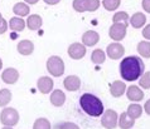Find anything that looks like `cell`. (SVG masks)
<instances>
[{
  "label": "cell",
  "mask_w": 150,
  "mask_h": 129,
  "mask_svg": "<svg viewBox=\"0 0 150 129\" xmlns=\"http://www.w3.org/2000/svg\"><path fill=\"white\" fill-rule=\"evenodd\" d=\"M145 72V64L140 56L130 55L124 58L120 63V75L126 82L137 80Z\"/></svg>",
  "instance_id": "cell-1"
},
{
  "label": "cell",
  "mask_w": 150,
  "mask_h": 129,
  "mask_svg": "<svg viewBox=\"0 0 150 129\" xmlns=\"http://www.w3.org/2000/svg\"><path fill=\"white\" fill-rule=\"evenodd\" d=\"M80 105L86 114H88L90 116H95V118L101 116L102 113L105 112V109H103V103L101 102V99L91 93H85L81 95Z\"/></svg>",
  "instance_id": "cell-2"
},
{
  "label": "cell",
  "mask_w": 150,
  "mask_h": 129,
  "mask_svg": "<svg viewBox=\"0 0 150 129\" xmlns=\"http://www.w3.org/2000/svg\"><path fill=\"white\" fill-rule=\"evenodd\" d=\"M45 66H47V72L51 74L52 77L58 78V77H61L64 74V61L58 55L49 56Z\"/></svg>",
  "instance_id": "cell-3"
},
{
  "label": "cell",
  "mask_w": 150,
  "mask_h": 129,
  "mask_svg": "<svg viewBox=\"0 0 150 129\" xmlns=\"http://www.w3.org/2000/svg\"><path fill=\"white\" fill-rule=\"evenodd\" d=\"M0 122L6 127H14L19 122V113L14 108L5 107L0 113Z\"/></svg>",
  "instance_id": "cell-4"
},
{
  "label": "cell",
  "mask_w": 150,
  "mask_h": 129,
  "mask_svg": "<svg viewBox=\"0 0 150 129\" xmlns=\"http://www.w3.org/2000/svg\"><path fill=\"white\" fill-rule=\"evenodd\" d=\"M117 120H119V114L116 113L114 109H107L102 113L101 124H102L103 128L115 129L116 127H117Z\"/></svg>",
  "instance_id": "cell-5"
},
{
  "label": "cell",
  "mask_w": 150,
  "mask_h": 129,
  "mask_svg": "<svg viewBox=\"0 0 150 129\" xmlns=\"http://www.w3.org/2000/svg\"><path fill=\"white\" fill-rule=\"evenodd\" d=\"M127 31V24L125 23H114L109 29V35L112 40L121 41L126 36Z\"/></svg>",
  "instance_id": "cell-6"
},
{
  "label": "cell",
  "mask_w": 150,
  "mask_h": 129,
  "mask_svg": "<svg viewBox=\"0 0 150 129\" xmlns=\"http://www.w3.org/2000/svg\"><path fill=\"white\" fill-rule=\"evenodd\" d=\"M124 54H125V48L119 41H114V43L107 45V48H106V55L109 56L111 60L121 59L124 56Z\"/></svg>",
  "instance_id": "cell-7"
},
{
  "label": "cell",
  "mask_w": 150,
  "mask_h": 129,
  "mask_svg": "<svg viewBox=\"0 0 150 129\" xmlns=\"http://www.w3.org/2000/svg\"><path fill=\"white\" fill-rule=\"evenodd\" d=\"M67 53L71 59L80 60L86 55V47L82 43H73L68 47Z\"/></svg>",
  "instance_id": "cell-8"
},
{
  "label": "cell",
  "mask_w": 150,
  "mask_h": 129,
  "mask_svg": "<svg viewBox=\"0 0 150 129\" xmlns=\"http://www.w3.org/2000/svg\"><path fill=\"white\" fill-rule=\"evenodd\" d=\"M54 82L51 77H40L37 82V88L42 94H49L53 90Z\"/></svg>",
  "instance_id": "cell-9"
},
{
  "label": "cell",
  "mask_w": 150,
  "mask_h": 129,
  "mask_svg": "<svg viewBox=\"0 0 150 129\" xmlns=\"http://www.w3.org/2000/svg\"><path fill=\"white\" fill-rule=\"evenodd\" d=\"M125 93H126V97L129 100L134 103H137L144 99V90H141V88L137 85H130L129 88H126Z\"/></svg>",
  "instance_id": "cell-10"
},
{
  "label": "cell",
  "mask_w": 150,
  "mask_h": 129,
  "mask_svg": "<svg viewBox=\"0 0 150 129\" xmlns=\"http://www.w3.org/2000/svg\"><path fill=\"white\" fill-rule=\"evenodd\" d=\"M1 79L5 84H15L19 79V72L15 68H6L1 73Z\"/></svg>",
  "instance_id": "cell-11"
},
{
  "label": "cell",
  "mask_w": 150,
  "mask_h": 129,
  "mask_svg": "<svg viewBox=\"0 0 150 129\" xmlns=\"http://www.w3.org/2000/svg\"><path fill=\"white\" fill-rule=\"evenodd\" d=\"M100 41V35L97 31L95 30H88L86 33H83L82 35V44L85 47H95Z\"/></svg>",
  "instance_id": "cell-12"
},
{
  "label": "cell",
  "mask_w": 150,
  "mask_h": 129,
  "mask_svg": "<svg viewBox=\"0 0 150 129\" xmlns=\"http://www.w3.org/2000/svg\"><path fill=\"white\" fill-rule=\"evenodd\" d=\"M126 84H125V82H121V80H115L111 83L110 85V94L112 95L114 98H120L122 97L125 94V91H126Z\"/></svg>",
  "instance_id": "cell-13"
},
{
  "label": "cell",
  "mask_w": 150,
  "mask_h": 129,
  "mask_svg": "<svg viewBox=\"0 0 150 129\" xmlns=\"http://www.w3.org/2000/svg\"><path fill=\"white\" fill-rule=\"evenodd\" d=\"M63 85L66 90L68 91H77L81 88V79L77 75H68L63 80Z\"/></svg>",
  "instance_id": "cell-14"
},
{
  "label": "cell",
  "mask_w": 150,
  "mask_h": 129,
  "mask_svg": "<svg viewBox=\"0 0 150 129\" xmlns=\"http://www.w3.org/2000/svg\"><path fill=\"white\" fill-rule=\"evenodd\" d=\"M16 49H18L19 54L27 56V55H30V54L34 52V44H33L30 40L24 39V40H20L18 43V45H16Z\"/></svg>",
  "instance_id": "cell-15"
},
{
  "label": "cell",
  "mask_w": 150,
  "mask_h": 129,
  "mask_svg": "<svg viewBox=\"0 0 150 129\" xmlns=\"http://www.w3.org/2000/svg\"><path fill=\"white\" fill-rule=\"evenodd\" d=\"M51 104L54 107H62L66 103V94L61 89H56L51 93Z\"/></svg>",
  "instance_id": "cell-16"
},
{
  "label": "cell",
  "mask_w": 150,
  "mask_h": 129,
  "mask_svg": "<svg viewBox=\"0 0 150 129\" xmlns=\"http://www.w3.org/2000/svg\"><path fill=\"white\" fill-rule=\"evenodd\" d=\"M25 24L29 30H38V29H40L42 24H43V19L38 14H32V15H28Z\"/></svg>",
  "instance_id": "cell-17"
},
{
  "label": "cell",
  "mask_w": 150,
  "mask_h": 129,
  "mask_svg": "<svg viewBox=\"0 0 150 129\" xmlns=\"http://www.w3.org/2000/svg\"><path fill=\"white\" fill-rule=\"evenodd\" d=\"M135 124V119H132L126 112H124L119 115V120H117V126L121 129H131Z\"/></svg>",
  "instance_id": "cell-18"
},
{
  "label": "cell",
  "mask_w": 150,
  "mask_h": 129,
  "mask_svg": "<svg viewBox=\"0 0 150 129\" xmlns=\"http://www.w3.org/2000/svg\"><path fill=\"white\" fill-rule=\"evenodd\" d=\"M8 25H9L10 30L16 31V33H20V31L24 30V28L27 26V24H25V20H23L20 16H14V18H10L9 23H8Z\"/></svg>",
  "instance_id": "cell-19"
},
{
  "label": "cell",
  "mask_w": 150,
  "mask_h": 129,
  "mask_svg": "<svg viewBox=\"0 0 150 129\" xmlns=\"http://www.w3.org/2000/svg\"><path fill=\"white\" fill-rule=\"evenodd\" d=\"M129 23L131 24L132 28L140 29L146 24V16H145L143 13H135V14L131 15L130 19H129Z\"/></svg>",
  "instance_id": "cell-20"
},
{
  "label": "cell",
  "mask_w": 150,
  "mask_h": 129,
  "mask_svg": "<svg viewBox=\"0 0 150 129\" xmlns=\"http://www.w3.org/2000/svg\"><path fill=\"white\" fill-rule=\"evenodd\" d=\"M29 5L27 3H16L15 5L13 6V13L16 15V16H20V18H23V16H28L29 15Z\"/></svg>",
  "instance_id": "cell-21"
},
{
  "label": "cell",
  "mask_w": 150,
  "mask_h": 129,
  "mask_svg": "<svg viewBox=\"0 0 150 129\" xmlns=\"http://www.w3.org/2000/svg\"><path fill=\"white\" fill-rule=\"evenodd\" d=\"M143 107L140 105V104H137V103H132L130 104V105L127 107V110H126V113L131 116L132 119H137V118H140L141 114H143Z\"/></svg>",
  "instance_id": "cell-22"
},
{
  "label": "cell",
  "mask_w": 150,
  "mask_h": 129,
  "mask_svg": "<svg viewBox=\"0 0 150 129\" xmlns=\"http://www.w3.org/2000/svg\"><path fill=\"white\" fill-rule=\"evenodd\" d=\"M136 50H137V53L140 54V56L149 59L150 58V41H146V40L140 41V43L137 44Z\"/></svg>",
  "instance_id": "cell-23"
},
{
  "label": "cell",
  "mask_w": 150,
  "mask_h": 129,
  "mask_svg": "<svg viewBox=\"0 0 150 129\" xmlns=\"http://www.w3.org/2000/svg\"><path fill=\"white\" fill-rule=\"evenodd\" d=\"M91 60L95 64H103L106 60V53L102 49H95L91 54Z\"/></svg>",
  "instance_id": "cell-24"
},
{
  "label": "cell",
  "mask_w": 150,
  "mask_h": 129,
  "mask_svg": "<svg viewBox=\"0 0 150 129\" xmlns=\"http://www.w3.org/2000/svg\"><path fill=\"white\" fill-rule=\"evenodd\" d=\"M11 97H13V95H11V91L9 89L4 88V89L0 90V107L5 108L8 104L10 103Z\"/></svg>",
  "instance_id": "cell-25"
},
{
  "label": "cell",
  "mask_w": 150,
  "mask_h": 129,
  "mask_svg": "<svg viewBox=\"0 0 150 129\" xmlns=\"http://www.w3.org/2000/svg\"><path fill=\"white\" fill-rule=\"evenodd\" d=\"M129 19L130 16L126 11H116L112 16V22L114 23H125V24H129Z\"/></svg>",
  "instance_id": "cell-26"
},
{
  "label": "cell",
  "mask_w": 150,
  "mask_h": 129,
  "mask_svg": "<svg viewBox=\"0 0 150 129\" xmlns=\"http://www.w3.org/2000/svg\"><path fill=\"white\" fill-rule=\"evenodd\" d=\"M121 0H102V5L106 10L109 11H115L119 9Z\"/></svg>",
  "instance_id": "cell-27"
},
{
  "label": "cell",
  "mask_w": 150,
  "mask_h": 129,
  "mask_svg": "<svg viewBox=\"0 0 150 129\" xmlns=\"http://www.w3.org/2000/svg\"><path fill=\"white\" fill-rule=\"evenodd\" d=\"M51 122L47 118H38L33 124V129H51Z\"/></svg>",
  "instance_id": "cell-28"
},
{
  "label": "cell",
  "mask_w": 150,
  "mask_h": 129,
  "mask_svg": "<svg viewBox=\"0 0 150 129\" xmlns=\"http://www.w3.org/2000/svg\"><path fill=\"white\" fill-rule=\"evenodd\" d=\"M137 80L141 89H150V72H144V74Z\"/></svg>",
  "instance_id": "cell-29"
},
{
  "label": "cell",
  "mask_w": 150,
  "mask_h": 129,
  "mask_svg": "<svg viewBox=\"0 0 150 129\" xmlns=\"http://www.w3.org/2000/svg\"><path fill=\"white\" fill-rule=\"evenodd\" d=\"M101 5L100 0H86V11H96Z\"/></svg>",
  "instance_id": "cell-30"
},
{
  "label": "cell",
  "mask_w": 150,
  "mask_h": 129,
  "mask_svg": "<svg viewBox=\"0 0 150 129\" xmlns=\"http://www.w3.org/2000/svg\"><path fill=\"white\" fill-rule=\"evenodd\" d=\"M73 9L77 13L86 11V0H73Z\"/></svg>",
  "instance_id": "cell-31"
},
{
  "label": "cell",
  "mask_w": 150,
  "mask_h": 129,
  "mask_svg": "<svg viewBox=\"0 0 150 129\" xmlns=\"http://www.w3.org/2000/svg\"><path fill=\"white\" fill-rule=\"evenodd\" d=\"M59 129H80V127L77 126L76 123H72V122H64L59 126Z\"/></svg>",
  "instance_id": "cell-32"
},
{
  "label": "cell",
  "mask_w": 150,
  "mask_h": 129,
  "mask_svg": "<svg viewBox=\"0 0 150 129\" xmlns=\"http://www.w3.org/2000/svg\"><path fill=\"white\" fill-rule=\"evenodd\" d=\"M8 26H9V25H8V23H6L5 19H1V20H0V35L4 34V33L8 30Z\"/></svg>",
  "instance_id": "cell-33"
},
{
  "label": "cell",
  "mask_w": 150,
  "mask_h": 129,
  "mask_svg": "<svg viewBox=\"0 0 150 129\" xmlns=\"http://www.w3.org/2000/svg\"><path fill=\"white\" fill-rule=\"evenodd\" d=\"M143 36L146 40H150V24L145 25L144 29H143Z\"/></svg>",
  "instance_id": "cell-34"
},
{
  "label": "cell",
  "mask_w": 150,
  "mask_h": 129,
  "mask_svg": "<svg viewBox=\"0 0 150 129\" xmlns=\"http://www.w3.org/2000/svg\"><path fill=\"white\" fill-rule=\"evenodd\" d=\"M141 6H143V9L146 11V13L150 14V0H143V1H141Z\"/></svg>",
  "instance_id": "cell-35"
},
{
  "label": "cell",
  "mask_w": 150,
  "mask_h": 129,
  "mask_svg": "<svg viewBox=\"0 0 150 129\" xmlns=\"http://www.w3.org/2000/svg\"><path fill=\"white\" fill-rule=\"evenodd\" d=\"M143 109H144V112H145V113H146L148 115H150V99L145 102L144 107H143Z\"/></svg>",
  "instance_id": "cell-36"
},
{
  "label": "cell",
  "mask_w": 150,
  "mask_h": 129,
  "mask_svg": "<svg viewBox=\"0 0 150 129\" xmlns=\"http://www.w3.org/2000/svg\"><path fill=\"white\" fill-rule=\"evenodd\" d=\"M43 1L45 4H48V5H56V4H58L61 0H43Z\"/></svg>",
  "instance_id": "cell-37"
},
{
  "label": "cell",
  "mask_w": 150,
  "mask_h": 129,
  "mask_svg": "<svg viewBox=\"0 0 150 129\" xmlns=\"http://www.w3.org/2000/svg\"><path fill=\"white\" fill-rule=\"evenodd\" d=\"M24 1H25L28 5H34V4H37L39 0H24Z\"/></svg>",
  "instance_id": "cell-38"
},
{
  "label": "cell",
  "mask_w": 150,
  "mask_h": 129,
  "mask_svg": "<svg viewBox=\"0 0 150 129\" xmlns=\"http://www.w3.org/2000/svg\"><path fill=\"white\" fill-rule=\"evenodd\" d=\"M1 129H13V127H6V126H4Z\"/></svg>",
  "instance_id": "cell-39"
},
{
  "label": "cell",
  "mask_w": 150,
  "mask_h": 129,
  "mask_svg": "<svg viewBox=\"0 0 150 129\" xmlns=\"http://www.w3.org/2000/svg\"><path fill=\"white\" fill-rule=\"evenodd\" d=\"M1 68H3V60L0 59V70H1Z\"/></svg>",
  "instance_id": "cell-40"
},
{
  "label": "cell",
  "mask_w": 150,
  "mask_h": 129,
  "mask_svg": "<svg viewBox=\"0 0 150 129\" xmlns=\"http://www.w3.org/2000/svg\"><path fill=\"white\" fill-rule=\"evenodd\" d=\"M3 19V16H1V14H0V20H1Z\"/></svg>",
  "instance_id": "cell-41"
}]
</instances>
